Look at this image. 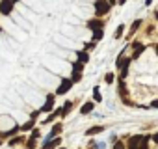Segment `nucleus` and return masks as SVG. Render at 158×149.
Wrapping results in <instances>:
<instances>
[{
  "instance_id": "20",
  "label": "nucleus",
  "mask_w": 158,
  "mask_h": 149,
  "mask_svg": "<svg viewBox=\"0 0 158 149\" xmlns=\"http://www.w3.org/2000/svg\"><path fill=\"white\" fill-rule=\"evenodd\" d=\"M102 36H104V30H97V32H93V41L97 43V41H101L102 39Z\"/></svg>"
},
{
  "instance_id": "2",
  "label": "nucleus",
  "mask_w": 158,
  "mask_h": 149,
  "mask_svg": "<svg viewBox=\"0 0 158 149\" xmlns=\"http://www.w3.org/2000/svg\"><path fill=\"white\" fill-rule=\"evenodd\" d=\"M130 47H132V56H130L132 60H138V58L145 52V49H147L141 41H132V45H130Z\"/></svg>"
},
{
  "instance_id": "23",
  "label": "nucleus",
  "mask_w": 158,
  "mask_h": 149,
  "mask_svg": "<svg viewBox=\"0 0 158 149\" xmlns=\"http://www.w3.org/2000/svg\"><path fill=\"white\" fill-rule=\"evenodd\" d=\"M34 121H35V119H30L28 123H24V125L21 127V130H28V129H32V127H34Z\"/></svg>"
},
{
  "instance_id": "16",
  "label": "nucleus",
  "mask_w": 158,
  "mask_h": 149,
  "mask_svg": "<svg viewBox=\"0 0 158 149\" xmlns=\"http://www.w3.org/2000/svg\"><path fill=\"white\" fill-rule=\"evenodd\" d=\"M119 95L123 99H127V84H125V80H119Z\"/></svg>"
},
{
  "instance_id": "8",
  "label": "nucleus",
  "mask_w": 158,
  "mask_h": 149,
  "mask_svg": "<svg viewBox=\"0 0 158 149\" xmlns=\"http://www.w3.org/2000/svg\"><path fill=\"white\" fill-rule=\"evenodd\" d=\"M93 108H95V103H93V101H88V103H84V104L80 106V114H82V116L91 114V112H93Z\"/></svg>"
},
{
  "instance_id": "10",
  "label": "nucleus",
  "mask_w": 158,
  "mask_h": 149,
  "mask_svg": "<svg viewBox=\"0 0 158 149\" xmlns=\"http://www.w3.org/2000/svg\"><path fill=\"white\" fill-rule=\"evenodd\" d=\"M52 106H54V95L50 93V95L47 97V103L43 104V108H41V112H50V110H52Z\"/></svg>"
},
{
  "instance_id": "30",
  "label": "nucleus",
  "mask_w": 158,
  "mask_h": 149,
  "mask_svg": "<svg viewBox=\"0 0 158 149\" xmlns=\"http://www.w3.org/2000/svg\"><path fill=\"white\" fill-rule=\"evenodd\" d=\"M37 136H39V130H37V129H35V130H34V132H32V138H34V140H35V138H37Z\"/></svg>"
},
{
  "instance_id": "11",
  "label": "nucleus",
  "mask_w": 158,
  "mask_h": 149,
  "mask_svg": "<svg viewBox=\"0 0 158 149\" xmlns=\"http://www.w3.org/2000/svg\"><path fill=\"white\" fill-rule=\"evenodd\" d=\"M99 132H104V127H102V125H95V127H89V129L86 130L88 136H95V134H99Z\"/></svg>"
},
{
  "instance_id": "26",
  "label": "nucleus",
  "mask_w": 158,
  "mask_h": 149,
  "mask_svg": "<svg viewBox=\"0 0 158 149\" xmlns=\"http://www.w3.org/2000/svg\"><path fill=\"white\" fill-rule=\"evenodd\" d=\"M95 45H97L95 41H89V43H86V52H88V50H91V49H95Z\"/></svg>"
},
{
  "instance_id": "12",
  "label": "nucleus",
  "mask_w": 158,
  "mask_h": 149,
  "mask_svg": "<svg viewBox=\"0 0 158 149\" xmlns=\"http://www.w3.org/2000/svg\"><path fill=\"white\" fill-rule=\"evenodd\" d=\"M61 143V140L60 138H54V140H48V142H45V145L41 147V149H54V147H58Z\"/></svg>"
},
{
  "instance_id": "19",
  "label": "nucleus",
  "mask_w": 158,
  "mask_h": 149,
  "mask_svg": "<svg viewBox=\"0 0 158 149\" xmlns=\"http://www.w3.org/2000/svg\"><path fill=\"white\" fill-rule=\"evenodd\" d=\"M123 34H125V24H119L117 30H115V34H114V37H115V39H121Z\"/></svg>"
},
{
  "instance_id": "25",
  "label": "nucleus",
  "mask_w": 158,
  "mask_h": 149,
  "mask_svg": "<svg viewBox=\"0 0 158 149\" xmlns=\"http://www.w3.org/2000/svg\"><path fill=\"white\" fill-rule=\"evenodd\" d=\"M114 149H127V143H123V142H117V143H114Z\"/></svg>"
},
{
  "instance_id": "31",
  "label": "nucleus",
  "mask_w": 158,
  "mask_h": 149,
  "mask_svg": "<svg viewBox=\"0 0 158 149\" xmlns=\"http://www.w3.org/2000/svg\"><path fill=\"white\" fill-rule=\"evenodd\" d=\"M154 50H156V54H158V43H156V49H154Z\"/></svg>"
},
{
  "instance_id": "4",
  "label": "nucleus",
  "mask_w": 158,
  "mask_h": 149,
  "mask_svg": "<svg viewBox=\"0 0 158 149\" xmlns=\"http://www.w3.org/2000/svg\"><path fill=\"white\" fill-rule=\"evenodd\" d=\"M73 84H74V82H73L71 79H63V80H61V84H60V88L56 90V95H65V93L73 88Z\"/></svg>"
},
{
  "instance_id": "24",
  "label": "nucleus",
  "mask_w": 158,
  "mask_h": 149,
  "mask_svg": "<svg viewBox=\"0 0 158 149\" xmlns=\"http://www.w3.org/2000/svg\"><path fill=\"white\" fill-rule=\"evenodd\" d=\"M26 147H28V149H35V140H34V138H30V140L26 142Z\"/></svg>"
},
{
  "instance_id": "29",
  "label": "nucleus",
  "mask_w": 158,
  "mask_h": 149,
  "mask_svg": "<svg viewBox=\"0 0 158 149\" xmlns=\"http://www.w3.org/2000/svg\"><path fill=\"white\" fill-rule=\"evenodd\" d=\"M151 140H152V142H154V143H158V132H154V134H152V136H151Z\"/></svg>"
},
{
  "instance_id": "7",
  "label": "nucleus",
  "mask_w": 158,
  "mask_h": 149,
  "mask_svg": "<svg viewBox=\"0 0 158 149\" xmlns=\"http://www.w3.org/2000/svg\"><path fill=\"white\" fill-rule=\"evenodd\" d=\"M130 62H132V58H125V56H119L117 60H115V67L117 69H128L130 67Z\"/></svg>"
},
{
  "instance_id": "3",
  "label": "nucleus",
  "mask_w": 158,
  "mask_h": 149,
  "mask_svg": "<svg viewBox=\"0 0 158 149\" xmlns=\"http://www.w3.org/2000/svg\"><path fill=\"white\" fill-rule=\"evenodd\" d=\"M143 134H136V136H130L128 142H127V149H139L141 143H143Z\"/></svg>"
},
{
  "instance_id": "27",
  "label": "nucleus",
  "mask_w": 158,
  "mask_h": 149,
  "mask_svg": "<svg viewBox=\"0 0 158 149\" xmlns=\"http://www.w3.org/2000/svg\"><path fill=\"white\" fill-rule=\"evenodd\" d=\"M71 80H73V82H80V80H82V74H73Z\"/></svg>"
},
{
  "instance_id": "32",
  "label": "nucleus",
  "mask_w": 158,
  "mask_h": 149,
  "mask_svg": "<svg viewBox=\"0 0 158 149\" xmlns=\"http://www.w3.org/2000/svg\"><path fill=\"white\" fill-rule=\"evenodd\" d=\"M0 32H2V28H0Z\"/></svg>"
},
{
  "instance_id": "14",
  "label": "nucleus",
  "mask_w": 158,
  "mask_h": 149,
  "mask_svg": "<svg viewBox=\"0 0 158 149\" xmlns=\"http://www.w3.org/2000/svg\"><path fill=\"white\" fill-rule=\"evenodd\" d=\"M82 71H84V63H80V62L73 63V74H82Z\"/></svg>"
},
{
  "instance_id": "18",
  "label": "nucleus",
  "mask_w": 158,
  "mask_h": 149,
  "mask_svg": "<svg viewBox=\"0 0 158 149\" xmlns=\"http://www.w3.org/2000/svg\"><path fill=\"white\" fill-rule=\"evenodd\" d=\"M141 23H143L141 19H136V21H134V23L130 24V34H134V32H138V28L141 26Z\"/></svg>"
},
{
  "instance_id": "15",
  "label": "nucleus",
  "mask_w": 158,
  "mask_h": 149,
  "mask_svg": "<svg viewBox=\"0 0 158 149\" xmlns=\"http://www.w3.org/2000/svg\"><path fill=\"white\" fill-rule=\"evenodd\" d=\"M76 56H78V62H80V63H88V62H89V54H88L86 50H80Z\"/></svg>"
},
{
  "instance_id": "9",
  "label": "nucleus",
  "mask_w": 158,
  "mask_h": 149,
  "mask_svg": "<svg viewBox=\"0 0 158 149\" xmlns=\"http://www.w3.org/2000/svg\"><path fill=\"white\" fill-rule=\"evenodd\" d=\"M61 129H63V127H61V123H56V125L52 127V130L48 132V136H47V142H48V140H54V138H58V134L61 132Z\"/></svg>"
},
{
  "instance_id": "22",
  "label": "nucleus",
  "mask_w": 158,
  "mask_h": 149,
  "mask_svg": "<svg viewBox=\"0 0 158 149\" xmlns=\"http://www.w3.org/2000/svg\"><path fill=\"white\" fill-rule=\"evenodd\" d=\"M104 80H106V84H112V82L115 80V77H114V73H106V77H104Z\"/></svg>"
},
{
  "instance_id": "13",
  "label": "nucleus",
  "mask_w": 158,
  "mask_h": 149,
  "mask_svg": "<svg viewBox=\"0 0 158 149\" xmlns=\"http://www.w3.org/2000/svg\"><path fill=\"white\" fill-rule=\"evenodd\" d=\"M71 110H73V101H65V104L61 106V117H65Z\"/></svg>"
},
{
  "instance_id": "17",
  "label": "nucleus",
  "mask_w": 158,
  "mask_h": 149,
  "mask_svg": "<svg viewBox=\"0 0 158 149\" xmlns=\"http://www.w3.org/2000/svg\"><path fill=\"white\" fill-rule=\"evenodd\" d=\"M101 101H102V95L99 92V86H95L93 88V103H101Z\"/></svg>"
},
{
  "instance_id": "21",
  "label": "nucleus",
  "mask_w": 158,
  "mask_h": 149,
  "mask_svg": "<svg viewBox=\"0 0 158 149\" xmlns=\"http://www.w3.org/2000/svg\"><path fill=\"white\" fill-rule=\"evenodd\" d=\"M24 142V138L23 136H17V138H13V140H10V145L13 147V145H17V143H23Z\"/></svg>"
},
{
  "instance_id": "5",
  "label": "nucleus",
  "mask_w": 158,
  "mask_h": 149,
  "mask_svg": "<svg viewBox=\"0 0 158 149\" xmlns=\"http://www.w3.org/2000/svg\"><path fill=\"white\" fill-rule=\"evenodd\" d=\"M88 28H89L91 32L102 30V28H104V21H102V19H91V21H88Z\"/></svg>"
},
{
  "instance_id": "6",
  "label": "nucleus",
  "mask_w": 158,
  "mask_h": 149,
  "mask_svg": "<svg viewBox=\"0 0 158 149\" xmlns=\"http://www.w3.org/2000/svg\"><path fill=\"white\" fill-rule=\"evenodd\" d=\"M13 8H15L13 2H8V0H2V2H0V13L2 15H10L13 11Z\"/></svg>"
},
{
  "instance_id": "1",
  "label": "nucleus",
  "mask_w": 158,
  "mask_h": 149,
  "mask_svg": "<svg viewBox=\"0 0 158 149\" xmlns=\"http://www.w3.org/2000/svg\"><path fill=\"white\" fill-rule=\"evenodd\" d=\"M110 8H112V2H95V15H97V19H101V17H104L108 11H110Z\"/></svg>"
},
{
  "instance_id": "28",
  "label": "nucleus",
  "mask_w": 158,
  "mask_h": 149,
  "mask_svg": "<svg viewBox=\"0 0 158 149\" xmlns=\"http://www.w3.org/2000/svg\"><path fill=\"white\" fill-rule=\"evenodd\" d=\"M149 106H151V108H158V99H152Z\"/></svg>"
}]
</instances>
